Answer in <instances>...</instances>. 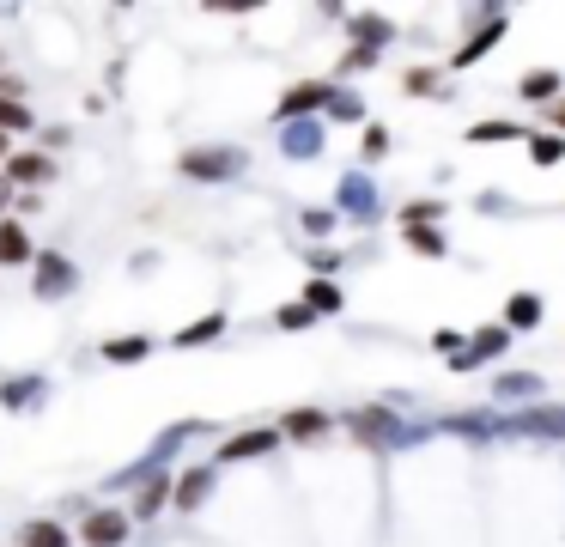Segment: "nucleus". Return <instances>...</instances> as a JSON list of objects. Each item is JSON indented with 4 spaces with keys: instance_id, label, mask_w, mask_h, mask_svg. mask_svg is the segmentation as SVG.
Instances as JSON below:
<instances>
[{
    "instance_id": "nucleus-1",
    "label": "nucleus",
    "mask_w": 565,
    "mask_h": 547,
    "mask_svg": "<svg viewBox=\"0 0 565 547\" xmlns=\"http://www.w3.org/2000/svg\"><path fill=\"white\" fill-rule=\"evenodd\" d=\"M79 535H86V547H122L128 541V517L122 511H92Z\"/></svg>"
},
{
    "instance_id": "nucleus-2",
    "label": "nucleus",
    "mask_w": 565,
    "mask_h": 547,
    "mask_svg": "<svg viewBox=\"0 0 565 547\" xmlns=\"http://www.w3.org/2000/svg\"><path fill=\"white\" fill-rule=\"evenodd\" d=\"M37 292L43 298H67L73 292V268L61 256H37Z\"/></svg>"
},
{
    "instance_id": "nucleus-3",
    "label": "nucleus",
    "mask_w": 565,
    "mask_h": 547,
    "mask_svg": "<svg viewBox=\"0 0 565 547\" xmlns=\"http://www.w3.org/2000/svg\"><path fill=\"white\" fill-rule=\"evenodd\" d=\"M280 432H286V438H304V444H310V438H322V432H329V414H316V408H292V414L280 420Z\"/></svg>"
},
{
    "instance_id": "nucleus-4",
    "label": "nucleus",
    "mask_w": 565,
    "mask_h": 547,
    "mask_svg": "<svg viewBox=\"0 0 565 547\" xmlns=\"http://www.w3.org/2000/svg\"><path fill=\"white\" fill-rule=\"evenodd\" d=\"M517 432H541V438H559V432H565V408H535V414H517Z\"/></svg>"
},
{
    "instance_id": "nucleus-5",
    "label": "nucleus",
    "mask_w": 565,
    "mask_h": 547,
    "mask_svg": "<svg viewBox=\"0 0 565 547\" xmlns=\"http://www.w3.org/2000/svg\"><path fill=\"white\" fill-rule=\"evenodd\" d=\"M237 159H231V152H189V159H183V171L189 177H225Z\"/></svg>"
},
{
    "instance_id": "nucleus-6",
    "label": "nucleus",
    "mask_w": 565,
    "mask_h": 547,
    "mask_svg": "<svg viewBox=\"0 0 565 547\" xmlns=\"http://www.w3.org/2000/svg\"><path fill=\"white\" fill-rule=\"evenodd\" d=\"M0 262H7V268H13V262H31V244H25V231H19L13 219L0 225Z\"/></svg>"
},
{
    "instance_id": "nucleus-7",
    "label": "nucleus",
    "mask_w": 565,
    "mask_h": 547,
    "mask_svg": "<svg viewBox=\"0 0 565 547\" xmlns=\"http://www.w3.org/2000/svg\"><path fill=\"white\" fill-rule=\"evenodd\" d=\"M274 438H280V432H244V438H231V444H225V462H237V456H262V450H274Z\"/></svg>"
},
{
    "instance_id": "nucleus-8",
    "label": "nucleus",
    "mask_w": 565,
    "mask_h": 547,
    "mask_svg": "<svg viewBox=\"0 0 565 547\" xmlns=\"http://www.w3.org/2000/svg\"><path fill=\"white\" fill-rule=\"evenodd\" d=\"M499 31H505V25H499V19H493V25H487V31H480V37H474V43H462V49H456V67H468V61H480V55H487V49H493V43H499Z\"/></svg>"
},
{
    "instance_id": "nucleus-9",
    "label": "nucleus",
    "mask_w": 565,
    "mask_h": 547,
    "mask_svg": "<svg viewBox=\"0 0 565 547\" xmlns=\"http://www.w3.org/2000/svg\"><path fill=\"white\" fill-rule=\"evenodd\" d=\"M316 104H329V86H298V92L280 104V116H298V110H316Z\"/></svg>"
},
{
    "instance_id": "nucleus-10",
    "label": "nucleus",
    "mask_w": 565,
    "mask_h": 547,
    "mask_svg": "<svg viewBox=\"0 0 565 547\" xmlns=\"http://www.w3.org/2000/svg\"><path fill=\"white\" fill-rule=\"evenodd\" d=\"M146 347H152L146 335H128V341H104V359H116V365H134V359H140Z\"/></svg>"
},
{
    "instance_id": "nucleus-11",
    "label": "nucleus",
    "mask_w": 565,
    "mask_h": 547,
    "mask_svg": "<svg viewBox=\"0 0 565 547\" xmlns=\"http://www.w3.org/2000/svg\"><path fill=\"white\" fill-rule=\"evenodd\" d=\"M7 177H19V183H43V177H49V165L37 159V152H25V159H7Z\"/></svg>"
},
{
    "instance_id": "nucleus-12",
    "label": "nucleus",
    "mask_w": 565,
    "mask_h": 547,
    "mask_svg": "<svg viewBox=\"0 0 565 547\" xmlns=\"http://www.w3.org/2000/svg\"><path fill=\"white\" fill-rule=\"evenodd\" d=\"M225 329V317H201V323H189L183 335H177V347H201V341H213Z\"/></svg>"
},
{
    "instance_id": "nucleus-13",
    "label": "nucleus",
    "mask_w": 565,
    "mask_h": 547,
    "mask_svg": "<svg viewBox=\"0 0 565 547\" xmlns=\"http://www.w3.org/2000/svg\"><path fill=\"white\" fill-rule=\"evenodd\" d=\"M25 547H67V529L61 523H31L25 529Z\"/></svg>"
},
{
    "instance_id": "nucleus-14",
    "label": "nucleus",
    "mask_w": 565,
    "mask_h": 547,
    "mask_svg": "<svg viewBox=\"0 0 565 547\" xmlns=\"http://www.w3.org/2000/svg\"><path fill=\"white\" fill-rule=\"evenodd\" d=\"M553 92H559V73H547V67H541V73H529V80H523V98H535V104H547Z\"/></svg>"
},
{
    "instance_id": "nucleus-15",
    "label": "nucleus",
    "mask_w": 565,
    "mask_h": 547,
    "mask_svg": "<svg viewBox=\"0 0 565 547\" xmlns=\"http://www.w3.org/2000/svg\"><path fill=\"white\" fill-rule=\"evenodd\" d=\"M468 140H474V146H499V140H523V134H517L511 122H480V128H474Z\"/></svg>"
},
{
    "instance_id": "nucleus-16",
    "label": "nucleus",
    "mask_w": 565,
    "mask_h": 547,
    "mask_svg": "<svg viewBox=\"0 0 565 547\" xmlns=\"http://www.w3.org/2000/svg\"><path fill=\"white\" fill-rule=\"evenodd\" d=\"M207 481H213L207 468H195V475H183V487H177V505H201V499H207Z\"/></svg>"
},
{
    "instance_id": "nucleus-17",
    "label": "nucleus",
    "mask_w": 565,
    "mask_h": 547,
    "mask_svg": "<svg viewBox=\"0 0 565 547\" xmlns=\"http://www.w3.org/2000/svg\"><path fill=\"white\" fill-rule=\"evenodd\" d=\"M341 304V292L329 286V280H310V292H304V310H335Z\"/></svg>"
},
{
    "instance_id": "nucleus-18",
    "label": "nucleus",
    "mask_w": 565,
    "mask_h": 547,
    "mask_svg": "<svg viewBox=\"0 0 565 547\" xmlns=\"http://www.w3.org/2000/svg\"><path fill=\"white\" fill-rule=\"evenodd\" d=\"M165 499H171V487H165V475H152V481L140 487V517H152V511H158V505H165Z\"/></svg>"
},
{
    "instance_id": "nucleus-19",
    "label": "nucleus",
    "mask_w": 565,
    "mask_h": 547,
    "mask_svg": "<svg viewBox=\"0 0 565 547\" xmlns=\"http://www.w3.org/2000/svg\"><path fill=\"white\" fill-rule=\"evenodd\" d=\"M523 140H535V159L541 165H559L565 159V140H553V134H523Z\"/></svg>"
},
{
    "instance_id": "nucleus-20",
    "label": "nucleus",
    "mask_w": 565,
    "mask_h": 547,
    "mask_svg": "<svg viewBox=\"0 0 565 547\" xmlns=\"http://www.w3.org/2000/svg\"><path fill=\"white\" fill-rule=\"evenodd\" d=\"M408 244H414V250H426V256H444V238H438L432 225H408Z\"/></svg>"
},
{
    "instance_id": "nucleus-21",
    "label": "nucleus",
    "mask_w": 565,
    "mask_h": 547,
    "mask_svg": "<svg viewBox=\"0 0 565 547\" xmlns=\"http://www.w3.org/2000/svg\"><path fill=\"white\" fill-rule=\"evenodd\" d=\"M353 426H359V438H383L389 432V414H353Z\"/></svg>"
},
{
    "instance_id": "nucleus-22",
    "label": "nucleus",
    "mask_w": 565,
    "mask_h": 547,
    "mask_svg": "<svg viewBox=\"0 0 565 547\" xmlns=\"http://www.w3.org/2000/svg\"><path fill=\"white\" fill-rule=\"evenodd\" d=\"M499 396H535V377H529V371L505 377V383H499Z\"/></svg>"
},
{
    "instance_id": "nucleus-23",
    "label": "nucleus",
    "mask_w": 565,
    "mask_h": 547,
    "mask_svg": "<svg viewBox=\"0 0 565 547\" xmlns=\"http://www.w3.org/2000/svg\"><path fill=\"white\" fill-rule=\"evenodd\" d=\"M7 128H25V104H7V98H0V134H7Z\"/></svg>"
},
{
    "instance_id": "nucleus-24",
    "label": "nucleus",
    "mask_w": 565,
    "mask_h": 547,
    "mask_svg": "<svg viewBox=\"0 0 565 547\" xmlns=\"http://www.w3.org/2000/svg\"><path fill=\"white\" fill-rule=\"evenodd\" d=\"M535 317H541L535 298H511V323H535Z\"/></svg>"
},
{
    "instance_id": "nucleus-25",
    "label": "nucleus",
    "mask_w": 565,
    "mask_h": 547,
    "mask_svg": "<svg viewBox=\"0 0 565 547\" xmlns=\"http://www.w3.org/2000/svg\"><path fill=\"white\" fill-rule=\"evenodd\" d=\"M304 323H310L304 304H286V310H280V329H304Z\"/></svg>"
},
{
    "instance_id": "nucleus-26",
    "label": "nucleus",
    "mask_w": 565,
    "mask_h": 547,
    "mask_svg": "<svg viewBox=\"0 0 565 547\" xmlns=\"http://www.w3.org/2000/svg\"><path fill=\"white\" fill-rule=\"evenodd\" d=\"M383 146H389V134H383V128H365V152H371V159H377Z\"/></svg>"
},
{
    "instance_id": "nucleus-27",
    "label": "nucleus",
    "mask_w": 565,
    "mask_h": 547,
    "mask_svg": "<svg viewBox=\"0 0 565 547\" xmlns=\"http://www.w3.org/2000/svg\"><path fill=\"white\" fill-rule=\"evenodd\" d=\"M0 152H7V134H0Z\"/></svg>"
},
{
    "instance_id": "nucleus-28",
    "label": "nucleus",
    "mask_w": 565,
    "mask_h": 547,
    "mask_svg": "<svg viewBox=\"0 0 565 547\" xmlns=\"http://www.w3.org/2000/svg\"><path fill=\"white\" fill-rule=\"evenodd\" d=\"M559 122H565V104H559Z\"/></svg>"
}]
</instances>
